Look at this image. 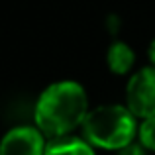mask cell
Segmentation results:
<instances>
[{
	"label": "cell",
	"instance_id": "5b68a950",
	"mask_svg": "<svg viewBox=\"0 0 155 155\" xmlns=\"http://www.w3.org/2000/svg\"><path fill=\"white\" fill-rule=\"evenodd\" d=\"M45 155H96L94 147L83 136H63L47 140Z\"/></svg>",
	"mask_w": 155,
	"mask_h": 155
},
{
	"label": "cell",
	"instance_id": "6da1fadb",
	"mask_svg": "<svg viewBox=\"0 0 155 155\" xmlns=\"http://www.w3.org/2000/svg\"><path fill=\"white\" fill-rule=\"evenodd\" d=\"M88 112V96L77 81L51 83L38 96L34 106V126L47 137L71 136L83 128Z\"/></svg>",
	"mask_w": 155,
	"mask_h": 155
},
{
	"label": "cell",
	"instance_id": "52a82bcc",
	"mask_svg": "<svg viewBox=\"0 0 155 155\" xmlns=\"http://www.w3.org/2000/svg\"><path fill=\"white\" fill-rule=\"evenodd\" d=\"M137 141H140L147 151H155V116L145 118V120L140 122Z\"/></svg>",
	"mask_w": 155,
	"mask_h": 155
},
{
	"label": "cell",
	"instance_id": "8992f818",
	"mask_svg": "<svg viewBox=\"0 0 155 155\" xmlns=\"http://www.w3.org/2000/svg\"><path fill=\"white\" fill-rule=\"evenodd\" d=\"M136 63V53L126 41H112L106 49V65L114 75H126Z\"/></svg>",
	"mask_w": 155,
	"mask_h": 155
},
{
	"label": "cell",
	"instance_id": "277c9868",
	"mask_svg": "<svg viewBox=\"0 0 155 155\" xmlns=\"http://www.w3.org/2000/svg\"><path fill=\"white\" fill-rule=\"evenodd\" d=\"M47 137L35 126H16L8 130L0 143V155H45Z\"/></svg>",
	"mask_w": 155,
	"mask_h": 155
},
{
	"label": "cell",
	"instance_id": "ba28073f",
	"mask_svg": "<svg viewBox=\"0 0 155 155\" xmlns=\"http://www.w3.org/2000/svg\"><path fill=\"white\" fill-rule=\"evenodd\" d=\"M116 155H147V149H145L143 145L136 140V141H132L130 145L122 147L120 151H116Z\"/></svg>",
	"mask_w": 155,
	"mask_h": 155
},
{
	"label": "cell",
	"instance_id": "7a4b0ae2",
	"mask_svg": "<svg viewBox=\"0 0 155 155\" xmlns=\"http://www.w3.org/2000/svg\"><path fill=\"white\" fill-rule=\"evenodd\" d=\"M137 118L126 104H98L91 108L81 132L92 147L120 151L137 140Z\"/></svg>",
	"mask_w": 155,
	"mask_h": 155
},
{
	"label": "cell",
	"instance_id": "9c48e42d",
	"mask_svg": "<svg viewBox=\"0 0 155 155\" xmlns=\"http://www.w3.org/2000/svg\"><path fill=\"white\" fill-rule=\"evenodd\" d=\"M147 59L151 63V67H155V38L149 41V47H147Z\"/></svg>",
	"mask_w": 155,
	"mask_h": 155
},
{
	"label": "cell",
	"instance_id": "3957f363",
	"mask_svg": "<svg viewBox=\"0 0 155 155\" xmlns=\"http://www.w3.org/2000/svg\"><path fill=\"white\" fill-rule=\"evenodd\" d=\"M126 106L137 120L155 116V67H141L128 79Z\"/></svg>",
	"mask_w": 155,
	"mask_h": 155
}]
</instances>
